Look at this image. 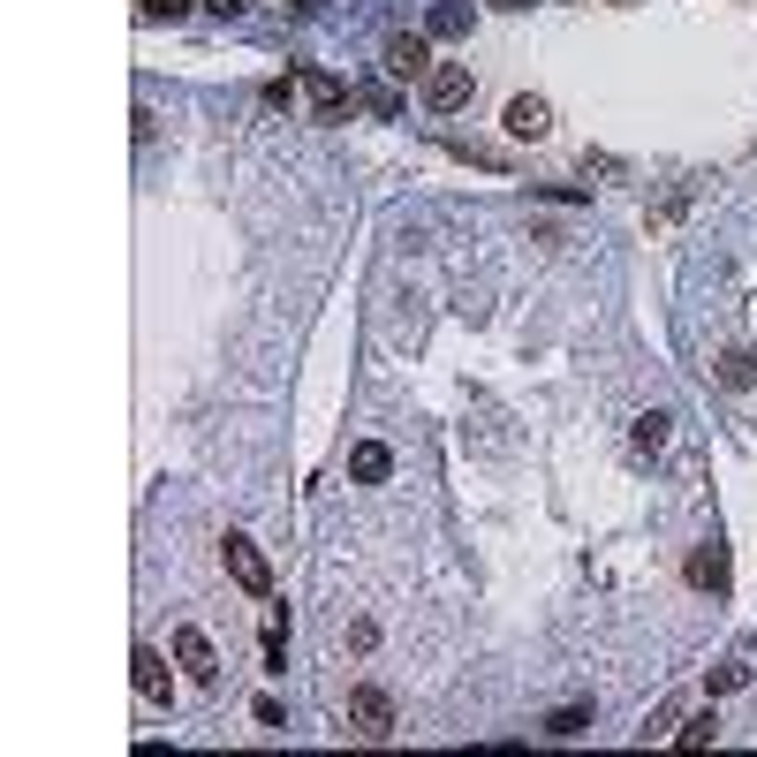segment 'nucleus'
<instances>
[{"instance_id":"nucleus-1","label":"nucleus","mask_w":757,"mask_h":757,"mask_svg":"<svg viewBox=\"0 0 757 757\" xmlns=\"http://www.w3.org/2000/svg\"><path fill=\"white\" fill-rule=\"evenodd\" d=\"M379 69L394 76V84H425L440 61H432V30H394L387 46H379Z\"/></svg>"},{"instance_id":"nucleus-2","label":"nucleus","mask_w":757,"mask_h":757,"mask_svg":"<svg viewBox=\"0 0 757 757\" xmlns=\"http://www.w3.org/2000/svg\"><path fill=\"white\" fill-rule=\"evenodd\" d=\"M349 735H356V743H387V735H394V697H387L379 682H356V689H349Z\"/></svg>"},{"instance_id":"nucleus-3","label":"nucleus","mask_w":757,"mask_h":757,"mask_svg":"<svg viewBox=\"0 0 757 757\" xmlns=\"http://www.w3.org/2000/svg\"><path fill=\"white\" fill-rule=\"evenodd\" d=\"M296 84H303V99H310V122H349V107H356V91L333 76V69H310L303 61L296 69Z\"/></svg>"},{"instance_id":"nucleus-4","label":"nucleus","mask_w":757,"mask_h":757,"mask_svg":"<svg viewBox=\"0 0 757 757\" xmlns=\"http://www.w3.org/2000/svg\"><path fill=\"white\" fill-rule=\"evenodd\" d=\"M220 561H228V576H235L251 599H273V569H266V553H258L243 530H228V538H220Z\"/></svg>"},{"instance_id":"nucleus-5","label":"nucleus","mask_w":757,"mask_h":757,"mask_svg":"<svg viewBox=\"0 0 757 757\" xmlns=\"http://www.w3.org/2000/svg\"><path fill=\"white\" fill-rule=\"evenodd\" d=\"M174 667H182V682L212 689V682H220V651H212V636H205V628H174Z\"/></svg>"},{"instance_id":"nucleus-6","label":"nucleus","mask_w":757,"mask_h":757,"mask_svg":"<svg viewBox=\"0 0 757 757\" xmlns=\"http://www.w3.org/2000/svg\"><path fill=\"white\" fill-rule=\"evenodd\" d=\"M417 91H425V107H432V114H462V107H469V91H477V76H469L462 61H440Z\"/></svg>"},{"instance_id":"nucleus-7","label":"nucleus","mask_w":757,"mask_h":757,"mask_svg":"<svg viewBox=\"0 0 757 757\" xmlns=\"http://www.w3.org/2000/svg\"><path fill=\"white\" fill-rule=\"evenodd\" d=\"M500 122H508V137H523V145H538V137H553V107H546L538 91H515Z\"/></svg>"},{"instance_id":"nucleus-8","label":"nucleus","mask_w":757,"mask_h":757,"mask_svg":"<svg viewBox=\"0 0 757 757\" xmlns=\"http://www.w3.org/2000/svg\"><path fill=\"white\" fill-rule=\"evenodd\" d=\"M130 682H137V697H145V705H167V697H174V674H167V651H151V644H137V651H130Z\"/></svg>"},{"instance_id":"nucleus-9","label":"nucleus","mask_w":757,"mask_h":757,"mask_svg":"<svg viewBox=\"0 0 757 757\" xmlns=\"http://www.w3.org/2000/svg\"><path fill=\"white\" fill-rule=\"evenodd\" d=\"M689 584H697V591H712V599L735 584V569H728V546H720V538H705V546L689 553Z\"/></svg>"},{"instance_id":"nucleus-10","label":"nucleus","mask_w":757,"mask_h":757,"mask_svg":"<svg viewBox=\"0 0 757 757\" xmlns=\"http://www.w3.org/2000/svg\"><path fill=\"white\" fill-rule=\"evenodd\" d=\"M387 469H394V448H379V440L349 448V477H356V485H387Z\"/></svg>"},{"instance_id":"nucleus-11","label":"nucleus","mask_w":757,"mask_h":757,"mask_svg":"<svg viewBox=\"0 0 757 757\" xmlns=\"http://www.w3.org/2000/svg\"><path fill=\"white\" fill-rule=\"evenodd\" d=\"M712 379H720V387H735V394H743V387H757V349H720Z\"/></svg>"},{"instance_id":"nucleus-12","label":"nucleus","mask_w":757,"mask_h":757,"mask_svg":"<svg viewBox=\"0 0 757 757\" xmlns=\"http://www.w3.org/2000/svg\"><path fill=\"white\" fill-rule=\"evenodd\" d=\"M667 425H674V417H667V410H644V417H636V425H628V448L644 454V462H651V454L667 448Z\"/></svg>"},{"instance_id":"nucleus-13","label":"nucleus","mask_w":757,"mask_h":757,"mask_svg":"<svg viewBox=\"0 0 757 757\" xmlns=\"http://www.w3.org/2000/svg\"><path fill=\"white\" fill-rule=\"evenodd\" d=\"M425 30H432V38H469V0H432Z\"/></svg>"},{"instance_id":"nucleus-14","label":"nucleus","mask_w":757,"mask_h":757,"mask_svg":"<svg viewBox=\"0 0 757 757\" xmlns=\"http://www.w3.org/2000/svg\"><path fill=\"white\" fill-rule=\"evenodd\" d=\"M584 728H591V705H561V712L546 720V735H553V743H576Z\"/></svg>"},{"instance_id":"nucleus-15","label":"nucleus","mask_w":757,"mask_h":757,"mask_svg":"<svg viewBox=\"0 0 757 757\" xmlns=\"http://www.w3.org/2000/svg\"><path fill=\"white\" fill-rule=\"evenodd\" d=\"M674 743H682V750H705V743H720V720H712V712H697V720H682V728H674Z\"/></svg>"},{"instance_id":"nucleus-16","label":"nucleus","mask_w":757,"mask_h":757,"mask_svg":"<svg viewBox=\"0 0 757 757\" xmlns=\"http://www.w3.org/2000/svg\"><path fill=\"white\" fill-rule=\"evenodd\" d=\"M364 107H371V114H379V122H394V114H402V99H394V91H387V84H371V91H364Z\"/></svg>"},{"instance_id":"nucleus-17","label":"nucleus","mask_w":757,"mask_h":757,"mask_svg":"<svg viewBox=\"0 0 757 757\" xmlns=\"http://www.w3.org/2000/svg\"><path fill=\"white\" fill-rule=\"evenodd\" d=\"M341 644H349V651H371L379 628H371V621H341Z\"/></svg>"},{"instance_id":"nucleus-18","label":"nucleus","mask_w":757,"mask_h":757,"mask_svg":"<svg viewBox=\"0 0 757 757\" xmlns=\"http://www.w3.org/2000/svg\"><path fill=\"white\" fill-rule=\"evenodd\" d=\"M145 15H151V23H159V15L174 23V15H190V0H145Z\"/></svg>"},{"instance_id":"nucleus-19","label":"nucleus","mask_w":757,"mask_h":757,"mask_svg":"<svg viewBox=\"0 0 757 757\" xmlns=\"http://www.w3.org/2000/svg\"><path fill=\"white\" fill-rule=\"evenodd\" d=\"M485 8H500V15H523V8H530V0H485Z\"/></svg>"},{"instance_id":"nucleus-20","label":"nucleus","mask_w":757,"mask_h":757,"mask_svg":"<svg viewBox=\"0 0 757 757\" xmlns=\"http://www.w3.org/2000/svg\"><path fill=\"white\" fill-rule=\"evenodd\" d=\"M289 8H318V0H289Z\"/></svg>"}]
</instances>
